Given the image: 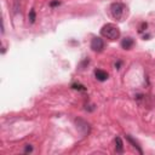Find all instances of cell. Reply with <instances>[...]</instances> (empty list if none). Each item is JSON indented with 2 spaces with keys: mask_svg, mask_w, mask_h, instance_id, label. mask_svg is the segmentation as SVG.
<instances>
[{
  "mask_svg": "<svg viewBox=\"0 0 155 155\" xmlns=\"http://www.w3.org/2000/svg\"><path fill=\"white\" fill-rule=\"evenodd\" d=\"M126 139H127V140H128V142L132 144V147H133V148H134V149H136V150H137L139 154H143V150H142V148L139 147V144H138L136 140H133V138H132L131 136H126Z\"/></svg>",
  "mask_w": 155,
  "mask_h": 155,
  "instance_id": "8",
  "label": "cell"
},
{
  "mask_svg": "<svg viewBox=\"0 0 155 155\" xmlns=\"http://www.w3.org/2000/svg\"><path fill=\"white\" fill-rule=\"evenodd\" d=\"M91 48L96 52H101L103 48H104V41L102 38L99 36H96L91 40Z\"/></svg>",
  "mask_w": 155,
  "mask_h": 155,
  "instance_id": "4",
  "label": "cell"
},
{
  "mask_svg": "<svg viewBox=\"0 0 155 155\" xmlns=\"http://www.w3.org/2000/svg\"><path fill=\"white\" fill-rule=\"evenodd\" d=\"M59 4H61V2H59L58 0H56V1H51V2H50V6L53 7V6H57V5H59Z\"/></svg>",
  "mask_w": 155,
  "mask_h": 155,
  "instance_id": "12",
  "label": "cell"
},
{
  "mask_svg": "<svg viewBox=\"0 0 155 155\" xmlns=\"http://www.w3.org/2000/svg\"><path fill=\"white\" fill-rule=\"evenodd\" d=\"M35 18H36V15H35V10L31 8L29 11V23H34L35 22Z\"/></svg>",
  "mask_w": 155,
  "mask_h": 155,
  "instance_id": "9",
  "label": "cell"
},
{
  "mask_svg": "<svg viewBox=\"0 0 155 155\" xmlns=\"http://www.w3.org/2000/svg\"><path fill=\"white\" fill-rule=\"evenodd\" d=\"M133 39H131V38H125V39H122V41H121V47L124 48V50H130L132 46H133Z\"/></svg>",
  "mask_w": 155,
  "mask_h": 155,
  "instance_id": "6",
  "label": "cell"
},
{
  "mask_svg": "<svg viewBox=\"0 0 155 155\" xmlns=\"http://www.w3.org/2000/svg\"><path fill=\"white\" fill-rule=\"evenodd\" d=\"M101 34L102 36L109 39V40H116L120 38V29L111 24V23H108V24H104L101 29Z\"/></svg>",
  "mask_w": 155,
  "mask_h": 155,
  "instance_id": "1",
  "label": "cell"
},
{
  "mask_svg": "<svg viewBox=\"0 0 155 155\" xmlns=\"http://www.w3.org/2000/svg\"><path fill=\"white\" fill-rule=\"evenodd\" d=\"M71 87H73V88H75V90H81V91H86L85 86H82V85H80V84H73V85H71Z\"/></svg>",
  "mask_w": 155,
  "mask_h": 155,
  "instance_id": "10",
  "label": "cell"
},
{
  "mask_svg": "<svg viewBox=\"0 0 155 155\" xmlns=\"http://www.w3.org/2000/svg\"><path fill=\"white\" fill-rule=\"evenodd\" d=\"M31 151H33V147L30 144H27L24 148V153H31Z\"/></svg>",
  "mask_w": 155,
  "mask_h": 155,
  "instance_id": "11",
  "label": "cell"
},
{
  "mask_svg": "<svg viewBox=\"0 0 155 155\" xmlns=\"http://www.w3.org/2000/svg\"><path fill=\"white\" fill-rule=\"evenodd\" d=\"M126 6L124 5V4H121V2H114V4H111V6H110V12H111V16L115 18V19H117V21H121L122 18H124V16H125V13H126Z\"/></svg>",
  "mask_w": 155,
  "mask_h": 155,
  "instance_id": "2",
  "label": "cell"
},
{
  "mask_svg": "<svg viewBox=\"0 0 155 155\" xmlns=\"http://www.w3.org/2000/svg\"><path fill=\"white\" fill-rule=\"evenodd\" d=\"M94 76L99 81H105L108 79V73L102 69H97V70H94Z\"/></svg>",
  "mask_w": 155,
  "mask_h": 155,
  "instance_id": "5",
  "label": "cell"
},
{
  "mask_svg": "<svg viewBox=\"0 0 155 155\" xmlns=\"http://www.w3.org/2000/svg\"><path fill=\"white\" fill-rule=\"evenodd\" d=\"M75 125H76V128L80 131V133L81 134H87V133H90V130H91V127H90V124L88 122H86L85 120H82V119H80V117H78V119H75Z\"/></svg>",
  "mask_w": 155,
  "mask_h": 155,
  "instance_id": "3",
  "label": "cell"
},
{
  "mask_svg": "<svg viewBox=\"0 0 155 155\" xmlns=\"http://www.w3.org/2000/svg\"><path fill=\"white\" fill-rule=\"evenodd\" d=\"M115 150H116V153H119V154H121V153H124V143H122V140H121V138L120 137H116L115 138Z\"/></svg>",
  "mask_w": 155,
  "mask_h": 155,
  "instance_id": "7",
  "label": "cell"
}]
</instances>
